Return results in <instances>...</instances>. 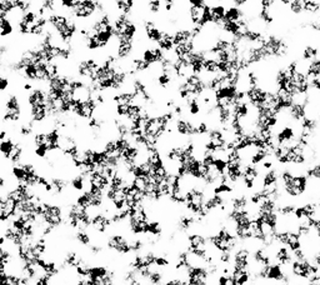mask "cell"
<instances>
[{
	"label": "cell",
	"mask_w": 320,
	"mask_h": 285,
	"mask_svg": "<svg viewBox=\"0 0 320 285\" xmlns=\"http://www.w3.org/2000/svg\"><path fill=\"white\" fill-rule=\"evenodd\" d=\"M243 169L244 163H228L225 175L229 183L233 184V185L240 184L241 179H243Z\"/></svg>",
	"instance_id": "cell-3"
},
{
	"label": "cell",
	"mask_w": 320,
	"mask_h": 285,
	"mask_svg": "<svg viewBox=\"0 0 320 285\" xmlns=\"http://www.w3.org/2000/svg\"><path fill=\"white\" fill-rule=\"evenodd\" d=\"M158 46L164 51V53H171L175 48V44H174V38H173V32L170 30H164L163 36L159 40V43L157 44Z\"/></svg>",
	"instance_id": "cell-9"
},
{
	"label": "cell",
	"mask_w": 320,
	"mask_h": 285,
	"mask_svg": "<svg viewBox=\"0 0 320 285\" xmlns=\"http://www.w3.org/2000/svg\"><path fill=\"white\" fill-rule=\"evenodd\" d=\"M0 285H9V275H8V273L0 274Z\"/></svg>",
	"instance_id": "cell-14"
},
{
	"label": "cell",
	"mask_w": 320,
	"mask_h": 285,
	"mask_svg": "<svg viewBox=\"0 0 320 285\" xmlns=\"http://www.w3.org/2000/svg\"><path fill=\"white\" fill-rule=\"evenodd\" d=\"M210 10H212V24L220 28L222 23L224 22L226 5L222 3H215L210 5Z\"/></svg>",
	"instance_id": "cell-5"
},
{
	"label": "cell",
	"mask_w": 320,
	"mask_h": 285,
	"mask_svg": "<svg viewBox=\"0 0 320 285\" xmlns=\"http://www.w3.org/2000/svg\"><path fill=\"white\" fill-rule=\"evenodd\" d=\"M186 280L189 285L210 284V275L205 264H193L186 271Z\"/></svg>",
	"instance_id": "cell-1"
},
{
	"label": "cell",
	"mask_w": 320,
	"mask_h": 285,
	"mask_svg": "<svg viewBox=\"0 0 320 285\" xmlns=\"http://www.w3.org/2000/svg\"><path fill=\"white\" fill-rule=\"evenodd\" d=\"M318 56H320V45L319 44L310 43L306 44V45L301 49L300 58L299 59L305 61V63H308V61L313 60V59L318 58Z\"/></svg>",
	"instance_id": "cell-6"
},
{
	"label": "cell",
	"mask_w": 320,
	"mask_h": 285,
	"mask_svg": "<svg viewBox=\"0 0 320 285\" xmlns=\"http://www.w3.org/2000/svg\"><path fill=\"white\" fill-rule=\"evenodd\" d=\"M230 2V0H215V3H222V4H228V3Z\"/></svg>",
	"instance_id": "cell-16"
},
{
	"label": "cell",
	"mask_w": 320,
	"mask_h": 285,
	"mask_svg": "<svg viewBox=\"0 0 320 285\" xmlns=\"http://www.w3.org/2000/svg\"><path fill=\"white\" fill-rule=\"evenodd\" d=\"M268 93H269V89L264 88L263 85L249 88V89L245 90L246 102L255 109L263 107V105L267 104Z\"/></svg>",
	"instance_id": "cell-2"
},
{
	"label": "cell",
	"mask_w": 320,
	"mask_h": 285,
	"mask_svg": "<svg viewBox=\"0 0 320 285\" xmlns=\"http://www.w3.org/2000/svg\"><path fill=\"white\" fill-rule=\"evenodd\" d=\"M316 203H318V205L320 206V194H319V196H318V199H316Z\"/></svg>",
	"instance_id": "cell-17"
},
{
	"label": "cell",
	"mask_w": 320,
	"mask_h": 285,
	"mask_svg": "<svg viewBox=\"0 0 320 285\" xmlns=\"http://www.w3.org/2000/svg\"><path fill=\"white\" fill-rule=\"evenodd\" d=\"M163 4H176V0H163Z\"/></svg>",
	"instance_id": "cell-15"
},
{
	"label": "cell",
	"mask_w": 320,
	"mask_h": 285,
	"mask_svg": "<svg viewBox=\"0 0 320 285\" xmlns=\"http://www.w3.org/2000/svg\"><path fill=\"white\" fill-rule=\"evenodd\" d=\"M226 167H228V160L222 157H215L214 164H213V169L219 174H225Z\"/></svg>",
	"instance_id": "cell-12"
},
{
	"label": "cell",
	"mask_w": 320,
	"mask_h": 285,
	"mask_svg": "<svg viewBox=\"0 0 320 285\" xmlns=\"http://www.w3.org/2000/svg\"><path fill=\"white\" fill-rule=\"evenodd\" d=\"M250 0H230V4L231 5H235V7H239V8H243V9H245L246 7H248L249 4H250Z\"/></svg>",
	"instance_id": "cell-13"
},
{
	"label": "cell",
	"mask_w": 320,
	"mask_h": 285,
	"mask_svg": "<svg viewBox=\"0 0 320 285\" xmlns=\"http://www.w3.org/2000/svg\"><path fill=\"white\" fill-rule=\"evenodd\" d=\"M246 18V12L243 8L235 7V5H226V12L224 20H230V22H239V20Z\"/></svg>",
	"instance_id": "cell-8"
},
{
	"label": "cell",
	"mask_w": 320,
	"mask_h": 285,
	"mask_svg": "<svg viewBox=\"0 0 320 285\" xmlns=\"http://www.w3.org/2000/svg\"><path fill=\"white\" fill-rule=\"evenodd\" d=\"M305 74L309 79H314V78H320V56L313 59V60L308 61L305 64Z\"/></svg>",
	"instance_id": "cell-10"
},
{
	"label": "cell",
	"mask_w": 320,
	"mask_h": 285,
	"mask_svg": "<svg viewBox=\"0 0 320 285\" xmlns=\"http://www.w3.org/2000/svg\"><path fill=\"white\" fill-rule=\"evenodd\" d=\"M260 181H262V188L265 189L279 185V168H278V165L269 170H264Z\"/></svg>",
	"instance_id": "cell-4"
},
{
	"label": "cell",
	"mask_w": 320,
	"mask_h": 285,
	"mask_svg": "<svg viewBox=\"0 0 320 285\" xmlns=\"http://www.w3.org/2000/svg\"><path fill=\"white\" fill-rule=\"evenodd\" d=\"M17 141H18V138L13 135L8 136V138L4 139V140H0V157H2L3 159L7 160V162L9 160L10 154H12Z\"/></svg>",
	"instance_id": "cell-7"
},
{
	"label": "cell",
	"mask_w": 320,
	"mask_h": 285,
	"mask_svg": "<svg viewBox=\"0 0 320 285\" xmlns=\"http://www.w3.org/2000/svg\"><path fill=\"white\" fill-rule=\"evenodd\" d=\"M304 14L310 18L320 15V0H305L304 2Z\"/></svg>",
	"instance_id": "cell-11"
}]
</instances>
